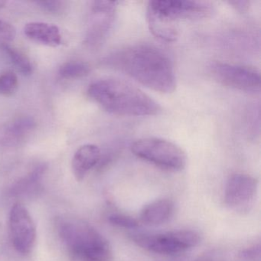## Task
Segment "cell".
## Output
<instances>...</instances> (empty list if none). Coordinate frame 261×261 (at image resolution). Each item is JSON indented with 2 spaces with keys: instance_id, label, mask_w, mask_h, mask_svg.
I'll return each instance as SVG.
<instances>
[{
  "instance_id": "cell-23",
  "label": "cell",
  "mask_w": 261,
  "mask_h": 261,
  "mask_svg": "<svg viewBox=\"0 0 261 261\" xmlns=\"http://www.w3.org/2000/svg\"><path fill=\"white\" fill-rule=\"evenodd\" d=\"M195 261H214V259H211V258L209 257H202Z\"/></svg>"
},
{
  "instance_id": "cell-2",
  "label": "cell",
  "mask_w": 261,
  "mask_h": 261,
  "mask_svg": "<svg viewBox=\"0 0 261 261\" xmlns=\"http://www.w3.org/2000/svg\"><path fill=\"white\" fill-rule=\"evenodd\" d=\"M88 94L107 112L115 115L146 117L157 115L162 111L150 96L120 79L97 81L90 85Z\"/></svg>"
},
{
  "instance_id": "cell-1",
  "label": "cell",
  "mask_w": 261,
  "mask_h": 261,
  "mask_svg": "<svg viewBox=\"0 0 261 261\" xmlns=\"http://www.w3.org/2000/svg\"><path fill=\"white\" fill-rule=\"evenodd\" d=\"M105 62L146 88L162 94H171L176 88L172 61L164 51L152 45L127 47L113 53Z\"/></svg>"
},
{
  "instance_id": "cell-17",
  "label": "cell",
  "mask_w": 261,
  "mask_h": 261,
  "mask_svg": "<svg viewBox=\"0 0 261 261\" xmlns=\"http://www.w3.org/2000/svg\"><path fill=\"white\" fill-rule=\"evenodd\" d=\"M17 76L11 71L0 74V94L10 97L13 95L18 88Z\"/></svg>"
},
{
  "instance_id": "cell-13",
  "label": "cell",
  "mask_w": 261,
  "mask_h": 261,
  "mask_svg": "<svg viewBox=\"0 0 261 261\" xmlns=\"http://www.w3.org/2000/svg\"><path fill=\"white\" fill-rule=\"evenodd\" d=\"M174 203L169 199H159L143 207L140 221L147 225H160L169 221L174 213Z\"/></svg>"
},
{
  "instance_id": "cell-6",
  "label": "cell",
  "mask_w": 261,
  "mask_h": 261,
  "mask_svg": "<svg viewBox=\"0 0 261 261\" xmlns=\"http://www.w3.org/2000/svg\"><path fill=\"white\" fill-rule=\"evenodd\" d=\"M131 238L139 247L152 253L164 255L183 253L201 242L199 233L192 230L160 233H134Z\"/></svg>"
},
{
  "instance_id": "cell-14",
  "label": "cell",
  "mask_w": 261,
  "mask_h": 261,
  "mask_svg": "<svg viewBox=\"0 0 261 261\" xmlns=\"http://www.w3.org/2000/svg\"><path fill=\"white\" fill-rule=\"evenodd\" d=\"M89 72V65L80 61L66 62L59 68V74L65 79H80L88 75Z\"/></svg>"
},
{
  "instance_id": "cell-19",
  "label": "cell",
  "mask_w": 261,
  "mask_h": 261,
  "mask_svg": "<svg viewBox=\"0 0 261 261\" xmlns=\"http://www.w3.org/2000/svg\"><path fill=\"white\" fill-rule=\"evenodd\" d=\"M16 31L14 27L0 19V45L4 47L9 45L10 42H13L16 37Z\"/></svg>"
},
{
  "instance_id": "cell-4",
  "label": "cell",
  "mask_w": 261,
  "mask_h": 261,
  "mask_svg": "<svg viewBox=\"0 0 261 261\" xmlns=\"http://www.w3.org/2000/svg\"><path fill=\"white\" fill-rule=\"evenodd\" d=\"M58 233L68 253L77 260L109 261L112 250L106 238L94 227L82 220L61 218Z\"/></svg>"
},
{
  "instance_id": "cell-22",
  "label": "cell",
  "mask_w": 261,
  "mask_h": 261,
  "mask_svg": "<svg viewBox=\"0 0 261 261\" xmlns=\"http://www.w3.org/2000/svg\"><path fill=\"white\" fill-rule=\"evenodd\" d=\"M230 4L233 5V7H235L238 10L244 11L248 8L250 2L248 1H233V2H230Z\"/></svg>"
},
{
  "instance_id": "cell-12",
  "label": "cell",
  "mask_w": 261,
  "mask_h": 261,
  "mask_svg": "<svg viewBox=\"0 0 261 261\" xmlns=\"http://www.w3.org/2000/svg\"><path fill=\"white\" fill-rule=\"evenodd\" d=\"M24 33L30 40L47 46L57 47L62 44L60 30L53 24L30 22L24 27Z\"/></svg>"
},
{
  "instance_id": "cell-5",
  "label": "cell",
  "mask_w": 261,
  "mask_h": 261,
  "mask_svg": "<svg viewBox=\"0 0 261 261\" xmlns=\"http://www.w3.org/2000/svg\"><path fill=\"white\" fill-rule=\"evenodd\" d=\"M131 151L138 158L166 170H182L187 163L186 152L179 146L157 137L136 140L131 145Z\"/></svg>"
},
{
  "instance_id": "cell-10",
  "label": "cell",
  "mask_w": 261,
  "mask_h": 261,
  "mask_svg": "<svg viewBox=\"0 0 261 261\" xmlns=\"http://www.w3.org/2000/svg\"><path fill=\"white\" fill-rule=\"evenodd\" d=\"M257 189L258 181L254 177L248 174H233L226 184L224 202L233 210L247 211L253 202Z\"/></svg>"
},
{
  "instance_id": "cell-8",
  "label": "cell",
  "mask_w": 261,
  "mask_h": 261,
  "mask_svg": "<svg viewBox=\"0 0 261 261\" xmlns=\"http://www.w3.org/2000/svg\"><path fill=\"white\" fill-rule=\"evenodd\" d=\"M9 228L14 248L23 255L31 253L37 236L36 224L28 209L21 203L13 204L10 210Z\"/></svg>"
},
{
  "instance_id": "cell-18",
  "label": "cell",
  "mask_w": 261,
  "mask_h": 261,
  "mask_svg": "<svg viewBox=\"0 0 261 261\" xmlns=\"http://www.w3.org/2000/svg\"><path fill=\"white\" fill-rule=\"evenodd\" d=\"M108 221L112 225L122 228L135 229L139 226V222L135 218L122 214H112L108 217Z\"/></svg>"
},
{
  "instance_id": "cell-16",
  "label": "cell",
  "mask_w": 261,
  "mask_h": 261,
  "mask_svg": "<svg viewBox=\"0 0 261 261\" xmlns=\"http://www.w3.org/2000/svg\"><path fill=\"white\" fill-rule=\"evenodd\" d=\"M35 127V122L31 117L17 119L7 129V139L10 141L18 140Z\"/></svg>"
},
{
  "instance_id": "cell-7",
  "label": "cell",
  "mask_w": 261,
  "mask_h": 261,
  "mask_svg": "<svg viewBox=\"0 0 261 261\" xmlns=\"http://www.w3.org/2000/svg\"><path fill=\"white\" fill-rule=\"evenodd\" d=\"M208 71L216 82L224 86L248 93L260 90V74L255 68L213 62L209 65Z\"/></svg>"
},
{
  "instance_id": "cell-9",
  "label": "cell",
  "mask_w": 261,
  "mask_h": 261,
  "mask_svg": "<svg viewBox=\"0 0 261 261\" xmlns=\"http://www.w3.org/2000/svg\"><path fill=\"white\" fill-rule=\"evenodd\" d=\"M118 4L114 1L92 3L86 37L89 46L97 48L103 43L114 24Z\"/></svg>"
},
{
  "instance_id": "cell-15",
  "label": "cell",
  "mask_w": 261,
  "mask_h": 261,
  "mask_svg": "<svg viewBox=\"0 0 261 261\" xmlns=\"http://www.w3.org/2000/svg\"><path fill=\"white\" fill-rule=\"evenodd\" d=\"M4 48L18 71H20L24 75H30L33 73L31 62L24 53L16 48H12L10 45H6Z\"/></svg>"
},
{
  "instance_id": "cell-11",
  "label": "cell",
  "mask_w": 261,
  "mask_h": 261,
  "mask_svg": "<svg viewBox=\"0 0 261 261\" xmlns=\"http://www.w3.org/2000/svg\"><path fill=\"white\" fill-rule=\"evenodd\" d=\"M101 157L100 149L96 145L85 144L79 147L71 161V169L77 181H82L99 164Z\"/></svg>"
},
{
  "instance_id": "cell-20",
  "label": "cell",
  "mask_w": 261,
  "mask_h": 261,
  "mask_svg": "<svg viewBox=\"0 0 261 261\" xmlns=\"http://www.w3.org/2000/svg\"><path fill=\"white\" fill-rule=\"evenodd\" d=\"M238 256L241 261H261L260 244H254L242 249L238 253Z\"/></svg>"
},
{
  "instance_id": "cell-21",
  "label": "cell",
  "mask_w": 261,
  "mask_h": 261,
  "mask_svg": "<svg viewBox=\"0 0 261 261\" xmlns=\"http://www.w3.org/2000/svg\"><path fill=\"white\" fill-rule=\"evenodd\" d=\"M37 4L45 11L50 12V13H59L63 10L65 3L62 1H39L37 2Z\"/></svg>"
},
{
  "instance_id": "cell-3",
  "label": "cell",
  "mask_w": 261,
  "mask_h": 261,
  "mask_svg": "<svg viewBox=\"0 0 261 261\" xmlns=\"http://www.w3.org/2000/svg\"><path fill=\"white\" fill-rule=\"evenodd\" d=\"M213 11L212 5L201 1H149L148 25L154 36L166 42H175L178 36V22L186 19L207 17Z\"/></svg>"
}]
</instances>
